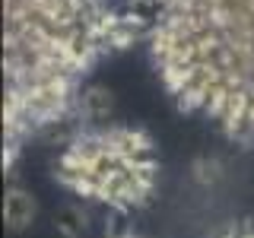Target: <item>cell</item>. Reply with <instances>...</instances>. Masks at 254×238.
Listing matches in <instances>:
<instances>
[{"instance_id": "2", "label": "cell", "mask_w": 254, "mask_h": 238, "mask_svg": "<svg viewBox=\"0 0 254 238\" xmlns=\"http://www.w3.org/2000/svg\"><path fill=\"white\" fill-rule=\"evenodd\" d=\"M35 213H38V203L35 197L29 194L26 187H6V203H3V216H6V229L10 232H22L35 222Z\"/></svg>"}, {"instance_id": "4", "label": "cell", "mask_w": 254, "mask_h": 238, "mask_svg": "<svg viewBox=\"0 0 254 238\" xmlns=\"http://www.w3.org/2000/svg\"><path fill=\"white\" fill-rule=\"evenodd\" d=\"M213 238H254V219H238L229 222L226 229H219Z\"/></svg>"}, {"instance_id": "3", "label": "cell", "mask_w": 254, "mask_h": 238, "mask_svg": "<svg viewBox=\"0 0 254 238\" xmlns=\"http://www.w3.org/2000/svg\"><path fill=\"white\" fill-rule=\"evenodd\" d=\"M86 229H89V216H86L83 206L70 203L64 206V210L54 213V232L64 235V238H83Z\"/></svg>"}, {"instance_id": "5", "label": "cell", "mask_w": 254, "mask_h": 238, "mask_svg": "<svg viewBox=\"0 0 254 238\" xmlns=\"http://www.w3.org/2000/svg\"><path fill=\"white\" fill-rule=\"evenodd\" d=\"M115 238H140L137 232H121V235H115Z\"/></svg>"}, {"instance_id": "1", "label": "cell", "mask_w": 254, "mask_h": 238, "mask_svg": "<svg viewBox=\"0 0 254 238\" xmlns=\"http://www.w3.org/2000/svg\"><path fill=\"white\" fill-rule=\"evenodd\" d=\"M58 178L73 194L108 203L111 210H137L153 190V146L140 130H108L76 140L61 156Z\"/></svg>"}]
</instances>
